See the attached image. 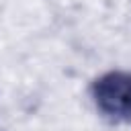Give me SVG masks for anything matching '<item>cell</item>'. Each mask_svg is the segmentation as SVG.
<instances>
[{"label":"cell","mask_w":131,"mask_h":131,"mask_svg":"<svg viewBox=\"0 0 131 131\" xmlns=\"http://www.w3.org/2000/svg\"><path fill=\"white\" fill-rule=\"evenodd\" d=\"M92 98L113 121H131V74L108 72L92 84Z\"/></svg>","instance_id":"1"}]
</instances>
